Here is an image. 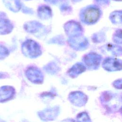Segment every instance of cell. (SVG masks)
<instances>
[{
    "instance_id": "6da1fadb",
    "label": "cell",
    "mask_w": 122,
    "mask_h": 122,
    "mask_svg": "<svg viewBox=\"0 0 122 122\" xmlns=\"http://www.w3.org/2000/svg\"><path fill=\"white\" fill-rule=\"evenodd\" d=\"M99 17V10L93 7L89 8L86 10L83 14V20L87 23H93L96 22Z\"/></svg>"
},
{
    "instance_id": "7a4b0ae2",
    "label": "cell",
    "mask_w": 122,
    "mask_h": 122,
    "mask_svg": "<svg viewBox=\"0 0 122 122\" xmlns=\"http://www.w3.org/2000/svg\"><path fill=\"white\" fill-rule=\"evenodd\" d=\"M9 87H3L0 88V101H3L10 98L12 92L10 90Z\"/></svg>"
}]
</instances>
